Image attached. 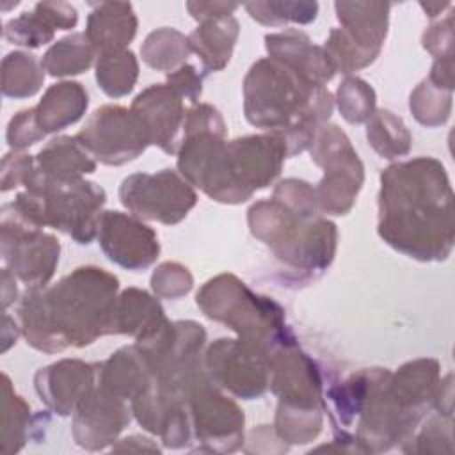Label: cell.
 <instances>
[{
	"instance_id": "6da1fadb",
	"label": "cell",
	"mask_w": 455,
	"mask_h": 455,
	"mask_svg": "<svg viewBox=\"0 0 455 455\" xmlns=\"http://www.w3.org/2000/svg\"><path fill=\"white\" fill-rule=\"evenodd\" d=\"M377 233L412 259H448L455 243L453 188L437 158L395 162L380 172Z\"/></svg>"
},
{
	"instance_id": "7a4b0ae2",
	"label": "cell",
	"mask_w": 455,
	"mask_h": 455,
	"mask_svg": "<svg viewBox=\"0 0 455 455\" xmlns=\"http://www.w3.org/2000/svg\"><path fill=\"white\" fill-rule=\"evenodd\" d=\"M119 279L108 270L85 265L52 286L27 290L16 318L27 345L44 354L84 348L110 334Z\"/></svg>"
},
{
	"instance_id": "3957f363",
	"label": "cell",
	"mask_w": 455,
	"mask_h": 455,
	"mask_svg": "<svg viewBox=\"0 0 455 455\" xmlns=\"http://www.w3.org/2000/svg\"><path fill=\"white\" fill-rule=\"evenodd\" d=\"M334 110L327 87L309 84L281 62L263 57L243 78V114L249 124L281 137L288 158L311 148Z\"/></svg>"
},
{
	"instance_id": "277c9868",
	"label": "cell",
	"mask_w": 455,
	"mask_h": 455,
	"mask_svg": "<svg viewBox=\"0 0 455 455\" xmlns=\"http://www.w3.org/2000/svg\"><path fill=\"white\" fill-rule=\"evenodd\" d=\"M251 235L267 245L288 279L302 284L322 275L334 261L338 228L323 215L300 213L277 199L256 201L247 210Z\"/></svg>"
},
{
	"instance_id": "5b68a950",
	"label": "cell",
	"mask_w": 455,
	"mask_h": 455,
	"mask_svg": "<svg viewBox=\"0 0 455 455\" xmlns=\"http://www.w3.org/2000/svg\"><path fill=\"white\" fill-rule=\"evenodd\" d=\"M23 187L25 190L7 203L23 220L41 229L53 228L80 245H89L98 236L107 192L96 181L55 180L36 167Z\"/></svg>"
},
{
	"instance_id": "8992f818",
	"label": "cell",
	"mask_w": 455,
	"mask_h": 455,
	"mask_svg": "<svg viewBox=\"0 0 455 455\" xmlns=\"http://www.w3.org/2000/svg\"><path fill=\"white\" fill-rule=\"evenodd\" d=\"M196 304L213 322L224 323L240 341L272 354L275 348L297 341L286 325L284 309L267 295L252 291L233 274L208 279L196 295Z\"/></svg>"
},
{
	"instance_id": "52a82bcc",
	"label": "cell",
	"mask_w": 455,
	"mask_h": 455,
	"mask_svg": "<svg viewBox=\"0 0 455 455\" xmlns=\"http://www.w3.org/2000/svg\"><path fill=\"white\" fill-rule=\"evenodd\" d=\"M334 27L325 39L323 50L336 73H350L368 68L382 52L389 27V2H334Z\"/></svg>"
},
{
	"instance_id": "ba28073f",
	"label": "cell",
	"mask_w": 455,
	"mask_h": 455,
	"mask_svg": "<svg viewBox=\"0 0 455 455\" xmlns=\"http://www.w3.org/2000/svg\"><path fill=\"white\" fill-rule=\"evenodd\" d=\"M309 153L323 171L315 187L320 213L347 215L364 183V165L350 139L336 124L325 123L318 128Z\"/></svg>"
},
{
	"instance_id": "9c48e42d",
	"label": "cell",
	"mask_w": 455,
	"mask_h": 455,
	"mask_svg": "<svg viewBox=\"0 0 455 455\" xmlns=\"http://www.w3.org/2000/svg\"><path fill=\"white\" fill-rule=\"evenodd\" d=\"M0 254L4 267L20 279L27 290L44 288L53 277L60 243L41 228L16 215L9 204L0 212Z\"/></svg>"
},
{
	"instance_id": "30bf717a",
	"label": "cell",
	"mask_w": 455,
	"mask_h": 455,
	"mask_svg": "<svg viewBox=\"0 0 455 455\" xmlns=\"http://www.w3.org/2000/svg\"><path fill=\"white\" fill-rule=\"evenodd\" d=\"M119 201L140 220L172 226L196 206L197 194L178 171L162 169L126 176L119 187Z\"/></svg>"
},
{
	"instance_id": "8fae6325",
	"label": "cell",
	"mask_w": 455,
	"mask_h": 455,
	"mask_svg": "<svg viewBox=\"0 0 455 455\" xmlns=\"http://www.w3.org/2000/svg\"><path fill=\"white\" fill-rule=\"evenodd\" d=\"M178 172L217 203L240 204L251 199L231 174L226 135L213 132L185 133L178 151Z\"/></svg>"
},
{
	"instance_id": "7c38bea8",
	"label": "cell",
	"mask_w": 455,
	"mask_h": 455,
	"mask_svg": "<svg viewBox=\"0 0 455 455\" xmlns=\"http://www.w3.org/2000/svg\"><path fill=\"white\" fill-rule=\"evenodd\" d=\"M75 137L96 162L114 167L139 158L151 146L142 121L123 105L96 108Z\"/></svg>"
},
{
	"instance_id": "4fadbf2b",
	"label": "cell",
	"mask_w": 455,
	"mask_h": 455,
	"mask_svg": "<svg viewBox=\"0 0 455 455\" xmlns=\"http://www.w3.org/2000/svg\"><path fill=\"white\" fill-rule=\"evenodd\" d=\"M192 439L199 451L233 453L245 441V414L212 379L199 384L188 398Z\"/></svg>"
},
{
	"instance_id": "5bb4252c",
	"label": "cell",
	"mask_w": 455,
	"mask_h": 455,
	"mask_svg": "<svg viewBox=\"0 0 455 455\" xmlns=\"http://www.w3.org/2000/svg\"><path fill=\"white\" fill-rule=\"evenodd\" d=\"M268 357L238 338H219L204 350V368L220 389L242 400H254L270 386Z\"/></svg>"
},
{
	"instance_id": "9a60e30c",
	"label": "cell",
	"mask_w": 455,
	"mask_h": 455,
	"mask_svg": "<svg viewBox=\"0 0 455 455\" xmlns=\"http://www.w3.org/2000/svg\"><path fill=\"white\" fill-rule=\"evenodd\" d=\"M96 238L108 261L132 272L151 267L160 254L156 231L132 213L103 212Z\"/></svg>"
},
{
	"instance_id": "2e32d148",
	"label": "cell",
	"mask_w": 455,
	"mask_h": 455,
	"mask_svg": "<svg viewBox=\"0 0 455 455\" xmlns=\"http://www.w3.org/2000/svg\"><path fill=\"white\" fill-rule=\"evenodd\" d=\"M132 407L103 386H96L82 398L73 412L71 435L87 451L112 446L132 421Z\"/></svg>"
},
{
	"instance_id": "e0dca14e",
	"label": "cell",
	"mask_w": 455,
	"mask_h": 455,
	"mask_svg": "<svg viewBox=\"0 0 455 455\" xmlns=\"http://www.w3.org/2000/svg\"><path fill=\"white\" fill-rule=\"evenodd\" d=\"M228 158L236 185L252 197L256 190H263L275 181L288 151L281 137L265 132L229 140Z\"/></svg>"
},
{
	"instance_id": "ac0fdd59",
	"label": "cell",
	"mask_w": 455,
	"mask_h": 455,
	"mask_svg": "<svg viewBox=\"0 0 455 455\" xmlns=\"http://www.w3.org/2000/svg\"><path fill=\"white\" fill-rule=\"evenodd\" d=\"M270 389L281 403L323 407V382L318 364L297 341L275 348L268 357Z\"/></svg>"
},
{
	"instance_id": "d6986e66",
	"label": "cell",
	"mask_w": 455,
	"mask_h": 455,
	"mask_svg": "<svg viewBox=\"0 0 455 455\" xmlns=\"http://www.w3.org/2000/svg\"><path fill=\"white\" fill-rule=\"evenodd\" d=\"M142 121L149 144L167 155H178L183 140L185 101L167 84H153L135 96L130 107Z\"/></svg>"
},
{
	"instance_id": "ffe728a7",
	"label": "cell",
	"mask_w": 455,
	"mask_h": 455,
	"mask_svg": "<svg viewBox=\"0 0 455 455\" xmlns=\"http://www.w3.org/2000/svg\"><path fill=\"white\" fill-rule=\"evenodd\" d=\"M98 364L80 359H60L34 375V387L41 402L57 416L75 412L82 398L96 386Z\"/></svg>"
},
{
	"instance_id": "44dd1931",
	"label": "cell",
	"mask_w": 455,
	"mask_h": 455,
	"mask_svg": "<svg viewBox=\"0 0 455 455\" xmlns=\"http://www.w3.org/2000/svg\"><path fill=\"white\" fill-rule=\"evenodd\" d=\"M265 48L270 59L281 62L309 84L325 87L336 75L323 46L313 44L309 36L297 28H288L265 36Z\"/></svg>"
},
{
	"instance_id": "7402d4cb",
	"label": "cell",
	"mask_w": 455,
	"mask_h": 455,
	"mask_svg": "<svg viewBox=\"0 0 455 455\" xmlns=\"http://www.w3.org/2000/svg\"><path fill=\"white\" fill-rule=\"evenodd\" d=\"M98 364V384L116 396L132 402L153 386L149 361L137 345L121 347Z\"/></svg>"
},
{
	"instance_id": "603a6c76",
	"label": "cell",
	"mask_w": 455,
	"mask_h": 455,
	"mask_svg": "<svg viewBox=\"0 0 455 455\" xmlns=\"http://www.w3.org/2000/svg\"><path fill=\"white\" fill-rule=\"evenodd\" d=\"M139 20L130 2L92 4L87 16L85 36L96 50V55L107 52L128 50L137 34Z\"/></svg>"
},
{
	"instance_id": "cb8c5ba5",
	"label": "cell",
	"mask_w": 455,
	"mask_h": 455,
	"mask_svg": "<svg viewBox=\"0 0 455 455\" xmlns=\"http://www.w3.org/2000/svg\"><path fill=\"white\" fill-rule=\"evenodd\" d=\"M165 322L167 316L158 297H153L140 288H126L117 295L110 334H126L135 341H140L160 329Z\"/></svg>"
},
{
	"instance_id": "d4e9b609",
	"label": "cell",
	"mask_w": 455,
	"mask_h": 455,
	"mask_svg": "<svg viewBox=\"0 0 455 455\" xmlns=\"http://www.w3.org/2000/svg\"><path fill=\"white\" fill-rule=\"evenodd\" d=\"M89 107V94L80 82L62 80L50 85L34 107L41 130L57 133L78 123Z\"/></svg>"
},
{
	"instance_id": "484cf974",
	"label": "cell",
	"mask_w": 455,
	"mask_h": 455,
	"mask_svg": "<svg viewBox=\"0 0 455 455\" xmlns=\"http://www.w3.org/2000/svg\"><path fill=\"white\" fill-rule=\"evenodd\" d=\"M238 36L240 23L235 16L203 21L188 34L190 50L201 59L204 75L220 71L228 66Z\"/></svg>"
},
{
	"instance_id": "4316f807",
	"label": "cell",
	"mask_w": 455,
	"mask_h": 455,
	"mask_svg": "<svg viewBox=\"0 0 455 455\" xmlns=\"http://www.w3.org/2000/svg\"><path fill=\"white\" fill-rule=\"evenodd\" d=\"M98 162L80 144L76 137L59 135L52 139L37 155L36 167L55 180H75L96 171Z\"/></svg>"
},
{
	"instance_id": "83f0119b",
	"label": "cell",
	"mask_w": 455,
	"mask_h": 455,
	"mask_svg": "<svg viewBox=\"0 0 455 455\" xmlns=\"http://www.w3.org/2000/svg\"><path fill=\"white\" fill-rule=\"evenodd\" d=\"M96 50L85 32H73L46 50L41 57V66L50 76L64 78L85 73L96 64Z\"/></svg>"
},
{
	"instance_id": "f1b7e54d",
	"label": "cell",
	"mask_w": 455,
	"mask_h": 455,
	"mask_svg": "<svg viewBox=\"0 0 455 455\" xmlns=\"http://www.w3.org/2000/svg\"><path fill=\"white\" fill-rule=\"evenodd\" d=\"M2 428H0V439H2V453L4 455H14L18 453L25 443L28 441L32 430L37 427L34 421L37 418H32L30 405L14 393L11 386V379L4 373L2 375Z\"/></svg>"
},
{
	"instance_id": "f546056e",
	"label": "cell",
	"mask_w": 455,
	"mask_h": 455,
	"mask_svg": "<svg viewBox=\"0 0 455 455\" xmlns=\"http://www.w3.org/2000/svg\"><path fill=\"white\" fill-rule=\"evenodd\" d=\"M366 139L373 151L386 160L405 156L412 148V135L403 119L387 108H377L366 121Z\"/></svg>"
},
{
	"instance_id": "4dcf8cb0",
	"label": "cell",
	"mask_w": 455,
	"mask_h": 455,
	"mask_svg": "<svg viewBox=\"0 0 455 455\" xmlns=\"http://www.w3.org/2000/svg\"><path fill=\"white\" fill-rule=\"evenodd\" d=\"M192 53L188 36L172 27H162L149 32L140 46L142 60L156 71H174L187 64Z\"/></svg>"
},
{
	"instance_id": "1f68e13d",
	"label": "cell",
	"mask_w": 455,
	"mask_h": 455,
	"mask_svg": "<svg viewBox=\"0 0 455 455\" xmlns=\"http://www.w3.org/2000/svg\"><path fill=\"white\" fill-rule=\"evenodd\" d=\"M41 60L28 52H11L2 60V94L25 100L39 92L44 84Z\"/></svg>"
},
{
	"instance_id": "d6a6232c",
	"label": "cell",
	"mask_w": 455,
	"mask_h": 455,
	"mask_svg": "<svg viewBox=\"0 0 455 455\" xmlns=\"http://www.w3.org/2000/svg\"><path fill=\"white\" fill-rule=\"evenodd\" d=\"M94 68L98 87L110 98L130 94L139 78V60L132 50L100 53Z\"/></svg>"
},
{
	"instance_id": "836d02e7",
	"label": "cell",
	"mask_w": 455,
	"mask_h": 455,
	"mask_svg": "<svg viewBox=\"0 0 455 455\" xmlns=\"http://www.w3.org/2000/svg\"><path fill=\"white\" fill-rule=\"evenodd\" d=\"M323 427V407H297L277 403L274 430L286 444H307Z\"/></svg>"
},
{
	"instance_id": "e575fe53",
	"label": "cell",
	"mask_w": 455,
	"mask_h": 455,
	"mask_svg": "<svg viewBox=\"0 0 455 455\" xmlns=\"http://www.w3.org/2000/svg\"><path fill=\"white\" fill-rule=\"evenodd\" d=\"M453 107V91L434 85L428 78L421 80L409 96V108L414 119L427 126L435 128L450 119Z\"/></svg>"
},
{
	"instance_id": "d590c367",
	"label": "cell",
	"mask_w": 455,
	"mask_h": 455,
	"mask_svg": "<svg viewBox=\"0 0 455 455\" xmlns=\"http://www.w3.org/2000/svg\"><path fill=\"white\" fill-rule=\"evenodd\" d=\"M55 32L57 28L41 2L32 11H25L4 25V37L9 43L32 50L52 43Z\"/></svg>"
},
{
	"instance_id": "8d00e7d4",
	"label": "cell",
	"mask_w": 455,
	"mask_h": 455,
	"mask_svg": "<svg viewBox=\"0 0 455 455\" xmlns=\"http://www.w3.org/2000/svg\"><path fill=\"white\" fill-rule=\"evenodd\" d=\"M249 16L265 27H283L286 23L307 25L316 20L318 4L316 2H249L243 5Z\"/></svg>"
},
{
	"instance_id": "74e56055",
	"label": "cell",
	"mask_w": 455,
	"mask_h": 455,
	"mask_svg": "<svg viewBox=\"0 0 455 455\" xmlns=\"http://www.w3.org/2000/svg\"><path fill=\"white\" fill-rule=\"evenodd\" d=\"M453 416L432 411L418 427L414 435L400 446L403 453H451Z\"/></svg>"
},
{
	"instance_id": "f35d334b",
	"label": "cell",
	"mask_w": 455,
	"mask_h": 455,
	"mask_svg": "<svg viewBox=\"0 0 455 455\" xmlns=\"http://www.w3.org/2000/svg\"><path fill=\"white\" fill-rule=\"evenodd\" d=\"M338 108L341 117L350 124L366 123L377 110V96L373 87L359 76H347L336 91Z\"/></svg>"
},
{
	"instance_id": "ab89813d",
	"label": "cell",
	"mask_w": 455,
	"mask_h": 455,
	"mask_svg": "<svg viewBox=\"0 0 455 455\" xmlns=\"http://www.w3.org/2000/svg\"><path fill=\"white\" fill-rule=\"evenodd\" d=\"M192 286L194 277L190 270L176 261H164L151 274V290L158 299L178 300L185 297Z\"/></svg>"
},
{
	"instance_id": "60d3db41",
	"label": "cell",
	"mask_w": 455,
	"mask_h": 455,
	"mask_svg": "<svg viewBox=\"0 0 455 455\" xmlns=\"http://www.w3.org/2000/svg\"><path fill=\"white\" fill-rule=\"evenodd\" d=\"M272 197L281 201L283 204H286L288 208H291L295 212L309 213V215L320 213V208H318V203H316L315 187H311L304 180H297V178L281 180L275 185Z\"/></svg>"
},
{
	"instance_id": "b9f144b4",
	"label": "cell",
	"mask_w": 455,
	"mask_h": 455,
	"mask_svg": "<svg viewBox=\"0 0 455 455\" xmlns=\"http://www.w3.org/2000/svg\"><path fill=\"white\" fill-rule=\"evenodd\" d=\"M46 137V133L41 130L37 117H36V110L32 108H23L18 114H14L7 124V144L11 149L14 151H21L28 146H34L36 142L43 140Z\"/></svg>"
},
{
	"instance_id": "7bdbcfd3",
	"label": "cell",
	"mask_w": 455,
	"mask_h": 455,
	"mask_svg": "<svg viewBox=\"0 0 455 455\" xmlns=\"http://www.w3.org/2000/svg\"><path fill=\"white\" fill-rule=\"evenodd\" d=\"M36 169V158L23 151H11L2 158L0 171V190L9 192L25 185L32 171Z\"/></svg>"
},
{
	"instance_id": "ee69618b",
	"label": "cell",
	"mask_w": 455,
	"mask_h": 455,
	"mask_svg": "<svg viewBox=\"0 0 455 455\" xmlns=\"http://www.w3.org/2000/svg\"><path fill=\"white\" fill-rule=\"evenodd\" d=\"M423 48L435 59L453 57V14H446L444 20L434 21L421 36Z\"/></svg>"
},
{
	"instance_id": "f6af8a7d",
	"label": "cell",
	"mask_w": 455,
	"mask_h": 455,
	"mask_svg": "<svg viewBox=\"0 0 455 455\" xmlns=\"http://www.w3.org/2000/svg\"><path fill=\"white\" fill-rule=\"evenodd\" d=\"M165 84L172 87L183 98V101H188L190 105L199 103L203 94V73H199L196 66L183 64L178 69L167 73Z\"/></svg>"
},
{
	"instance_id": "bcb514c9",
	"label": "cell",
	"mask_w": 455,
	"mask_h": 455,
	"mask_svg": "<svg viewBox=\"0 0 455 455\" xmlns=\"http://www.w3.org/2000/svg\"><path fill=\"white\" fill-rule=\"evenodd\" d=\"M240 7V4L235 2H187V9L190 16L197 21H208L215 18L233 16V12Z\"/></svg>"
},
{
	"instance_id": "7dc6e473",
	"label": "cell",
	"mask_w": 455,
	"mask_h": 455,
	"mask_svg": "<svg viewBox=\"0 0 455 455\" xmlns=\"http://www.w3.org/2000/svg\"><path fill=\"white\" fill-rule=\"evenodd\" d=\"M427 78L434 85H437V87L453 91L455 89V82H453V57L435 59Z\"/></svg>"
},
{
	"instance_id": "c3c4849f",
	"label": "cell",
	"mask_w": 455,
	"mask_h": 455,
	"mask_svg": "<svg viewBox=\"0 0 455 455\" xmlns=\"http://www.w3.org/2000/svg\"><path fill=\"white\" fill-rule=\"evenodd\" d=\"M112 451H160L156 443H153L149 437L142 435H130L124 439H119L112 444Z\"/></svg>"
},
{
	"instance_id": "681fc988",
	"label": "cell",
	"mask_w": 455,
	"mask_h": 455,
	"mask_svg": "<svg viewBox=\"0 0 455 455\" xmlns=\"http://www.w3.org/2000/svg\"><path fill=\"white\" fill-rule=\"evenodd\" d=\"M18 299V286L16 277L9 268H2V307L7 309Z\"/></svg>"
},
{
	"instance_id": "f907efd6",
	"label": "cell",
	"mask_w": 455,
	"mask_h": 455,
	"mask_svg": "<svg viewBox=\"0 0 455 455\" xmlns=\"http://www.w3.org/2000/svg\"><path fill=\"white\" fill-rule=\"evenodd\" d=\"M21 334L20 323L18 320H14L12 316H9L7 313H4V327H2V352H7L18 339V336Z\"/></svg>"
},
{
	"instance_id": "816d5d0a",
	"label": "cell",
	"mask_w": 455,
	"mask_h": 455,
	"mask_svg": "<svg viewBox=\"0 0 455 455\" xmlns=\"http://www.w3.org/2000/svg\"><path fill=\"white\" fill-rule=\"evenodd\" d=\"M450 2H419V7L425 11V14L428 18H435L439 16L446 7H450Z\"/></svg>"
}]
</instances>
